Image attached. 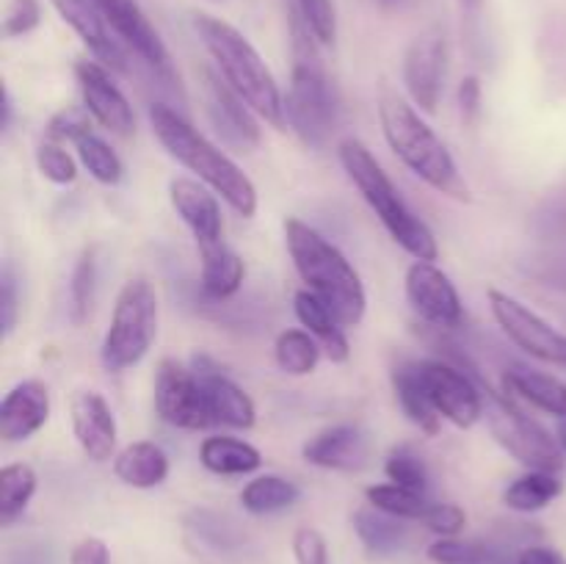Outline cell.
<instances>
[{
  "mask_svg": "<svg viewBox=\"0 0 566 564\" xmlns=\"http://www.w3.org/2000/svg\"><path fill=\"white\" fill-rule=\"evenodd\" d=\"M293 310H296L298 324L321 343V352H324L332 363H346V359L352 357L346 326L337 321V315L332 313L313 291L302 288V291L293 296Z\"/></svg>",
  "mask_w": 566,
  "mask_h": 564,
  "instance_id": "obj_23",
  "label": "cell"
},
{
  "mask_svg": "<svg viewBox=\"0 0 566 564\" xmlns=\"http://www.w3.org/2000/svg\"><path fill=\"white\" fill-rule=\"evenodd\" d=\"M191 368L202 385L210 420L219 426H230V429H252L258 420V407H254L252 396L235 379H230L224 368L208 354H193Z\"/></svg>",
  "mask_w": 566,
  "mask_h": 564,
  "instance_id": "obj_16",
  "label": "cell"
},
{
  "mask_svg": "<svg viewBox=\"0 0 566 564\" xmlns=\"http://www.w3.org/2000/svg\"><path fill=\"white\" fill-rule=\"evenodd\" d=\"M169 202L182 224L191 230L197 247L224 241V219H221V205L213 188L191 177H175L169 182Z\"/></svg>",
  "mask_w": 566,
  "mask_h": 564,
  "instance_id": "obj_19",
  "label": "cell"
},
{
  "mask_svg": "<svg viewBox=\"0 0 566 564\" xmlns=\"http://www.w3.org/2000/svg\"><path fill=\"white\" fill-rule=\"evenodd\" d=\"M448 42L442 28H426L420 36L412 39L403 55V86L415 108L434 114L440 105L442 77H446Z\"/></svg>",
  "mask_w": 566,
  "mask_h": 564,
  "instance_id": "obj_14",
  "label": "cell"
},
{
  "mask_svg": "<svg viewBox=\"0 0 566 564\" xmlns=\"http://www.w3.org/2000/svg\"><path fill=\"white\" fill-rule=\"evenodd\" d=\"M481 103H484V88L475 75H468L459 83V111H462V119L468 125H475V119L481 116Z\"/></svg>",
  "mask_w": 566,
  "mask_h": 564,
  "instance_id": "obj_45",
  "label": "cell"
},
{
  "mask_svg": "<svg viewBox=\"0 0 566 564\" xmlns=\"http://www.w3.org/2000/svg\"><path fill=\"white\" fill-rule=\"evenodd\" d=\"M42 20V9H39V0H9V9L3 17V33L9 39L25 36Z\"/></svg>",
  "mask_w": 566,
  "mask_h": 564,
  "instance_id": "obj_42",
  "label": "cell"
},
{
  "mask_svg": "<svg viewBox=\"0 0 566 564\" xmlns=\"http://www.w3.org/2000/svg\"><path fill=\"white\" fill-rule=\"evenodd\" d=\"M70 564H111V551L99 536H86L70 553Z\"/></svg>",
  "mask_w": 566,
  "mask_h": 564,
  "instance_id": "obj_46",
  "label": "cell"
},
{
  "mask_svg": "<svg viewBox=\"0 0 566 564\" xmlns=\"http://www.w3.org/2000/svg\"><path fill=\"white\" fill-rule=\"evenodd\" d=\"M365 498H368L370 506L381 509V512L392 514V518L401 520H423L426 512H429V498L426 492L409 490V487L401 484H374L365 490Z\"/></svg>",
  "mask_w": 566,
  "mask_h": 564,
  "instance_id": "obj_34",
  "label": "cell"
},
{
  "mask_svg": "<svg viewBox=\"0 0 566 564\" xmlns=\"http://www.w3.org/2000/svg\"><path fill=\"white\" fill-rule=\"evenodd\" d=\"M503 390H506V396L520 398L539 412L553 415L558 420L566 418V382L558 376L514 365L503 374Z\"/></svg>",
  "mask_w": 566,
  "mask_h": 564,
  "instance_id": "obj_22",
  "label": "cell"
},
{
  "mask_svg": "<svg viewBox=\"0 0 566 564\" xmlns=\"http://www.w3.org/2000/svg\"><path fill=\"white\" fill-rule=\"evenodd\" d=\"M298 498H302V490H298L296 481L276 473H263L254 476V479L243 487L241 506L247 509L249 514L263 518V514L285 512V509H291Z\"/></svg>",
  "mask_w": 566,
  "mask_h": 564,
  "instance_id": "obj_30",
  "label": "cell"
},
{
  "mask_svg": "<svg viewBox=\"0 0 566 564\" xmlns=\"http://www.w3.org/2000/svg\"><path fill=\"white\" fill-rule=\"evenodd\" d=\"M36 470L28 462H11L0 470V523L11 525L36 495Z\"/></svg>",
  "mask_w": 566,
  "mask_h": 564,
  "instance_id": "obj_31",
  "label": "cell"
},
{
  "mask_svg": "<svg viewBox=\"0 0 566 564\" xmlns=\"http://www.w3.org/2000/svg\"><path fill=\"white\" fill-rule=\"evenodd\" d=\"M337 158H340V166L346 169L348 180L357 186L365 202L370 205V210L379 216V221L390 232L392 241L403 252L412 254L415 260H429V263H434L440 258L434 232L409 208L407 199L396 188V182L381 169L376 155L359 138H343L340 147H337Z\"/></svg>",
  "mask_w": 566,
  "mask_h": 564,
  "instance_id": "obj_5",
  "label": "cell"
},
{
  "mask_svg": "<svg viewBox=\"0 0 566 564\" xmlns=\"http://www.w3.org/2000/svg\"><path fill=\"white\" fill-rule=\"evenodd\" d=\"M486 302H490L492 318L497 321L503 335L514 346L523 348L534 359H542V363L566 368V335L562 330H556L536 310H531L528 304H523L517 296L501 291V288H490Z\"/></svg>",
  "mask_w": 566,
  "mask_h": 564,
  "instance_id": "obj_9",
  "label": "cell"
},
{
  "mask_svg": "<svg viewBox=\"0 0 566 564\" xmlns=\"http://www.w3.org/2000/svg\"><path fill=\"white\" fill-rule=\"evenodd\" d=\"M149 127L160 147L171 155L180 166L199 177L208 188H213L238 216L252 219L258 213V186L252 177L205 133H199L182 114L171 105L153 103L147 111Z\"/></svg>",
  "mask_w": 566,
  "mask_h": 564,
  "instance_id": "obj_1",
  "label": "cell"
},
{
  "mask_svg": "<svg viewBox=\"0 0 566 564\" xmlns=\"http://www.w3.org/2000/svg\"><path fill=\"white\" fill-rule=\"evenodd\" d=\"M520 564H566V562L562 553L553 551V547L534 545V547H525V551L520 553Z\"/></svg>",
  "mask_w": 566,
  "mask_h": 564,
  "instance_id": "obj_47",
  "label": "cell"
},
{
  "mask_svg": "<svg viewBox=\"0 0 566 564\" xmlns=\"http://www.w3.org/2000/svg\"><path fill=\"white\" fill-rule=\"evenodd\" d=\"M556 440H558V446H562V451H564V457H566V418L558 420V426H556Z\"/></svg>",
  "mask_w": 566,
  "mask_h": 564,
  "instance_id": "obj_49",
  "label": "cell"
},
{
  "mask_svg": "<svg viewBox=\"0 0 566 564\" xmlns=\"http://www.w3.org/2000/svg\"><path fill=\"white\" fill-rule=\"evenodd\" d=\"M321 343L307 330H285L274 341V359L282 374L307 376L318 368Z\"/></svg>",
  "mask_w": 566,
  "mask_h": 564,
  "instance_id": "obj_32",
  "label": "cell"
},
{
  "mask_svg": "<svg viewBox=\"0 0 566 564\" xmlns=\"http://www.w3.org/2000/svg\"><path fill=\"white\" fill-rule=\"evenodd\" d=\"M464 11H470V14H475V11L481 9V0H462Z\"/></svg>",
  "mask_w": 566,
  "mask_h": 564,
  "instance_id": "obj_50",
  "label": "cell"
},
{
  "mask_svg": "<svg viewBox=\"0 0 566 564\" xmlns=\"http://www.w3.org/2000/svg\"><path fill=\"white\" fill-rule=\"evenodd\" d=\"M302 457L307 464L340 473L365 470L374 459V437L357 424H335L315 431L302 446Z\"/></svg>",
  "mask_w": 566,
  "mask_h": 564,
  "instance_id": "obj_17",
  "label": "cell"
},
{
  "mask_svg": "<svg viewBox=\"0 0 566 564\" xmlns=\"http://www.w3.org/2000/svg\"><path fill=\"white\" fill-rule=\"evenodd\" d=\"M77 158H81L83 169L94 177L103 186H119L122 177H125V164L116 155V149L111 147L105 138H99L97 133H86L75 142Z\"/></svg>",
  "mask_w": 566,
  "mask_h": 564,
  "instance_id": "obj_33",
  "label": "cell"
},
{
  "mask_svg": "<svg viewBox=\"0 0 566 564\" xmlns=\"http://www.w3.org/2000/svg\"><path fill=\"white\" fill-rule=\"evenodd\" d=\"M385 473L392 484L409 487V490L418 492L429 490V468H426V459L412 446L390 448L385 459Z\"/></svg>",
  "mask_w": 566,
  "mask_h": 564,
  "instance_id": "obj_36",
  "label": "cell"
},
{
  "mask_svg": "<svg viewBox=\"0 0 566 564\" xmlns=\"http://www.w3.org/2000/svg\"><path fill=\"white\" fill-rule=\"evenodd\" d=\"M407 302L418 318L437 330H459L464 324V304L451 276L429 260H415L407 269Z\"/></svg>",
  "mask_w": 566,
  "mask_h": 564,
  "instance_id": "obj_13",
  "label": "cell"
},
{
  "mask_svg": "<svg viewBox=\"0 0 566 564\" xmlns=\"http://www.w3.org/2000/svg\"><path fill=\"white\" fill-rule=\"evenodd\" d=\"M199 260H202V291L213 299H230L241 291L243 276H247V265H243L241 254L232 252L224 241L208 243V247H197Z\"/></svg>",
  "mask_w": 566,
  "mask_h": 564,
  "instance_id": "obj_26",
  "label": "cell"
},
{
  "mask_svg": "<svg viewBox=\"0 0 566 564\" xmlns=\"http://www.w3.org/2000/svg\"><path fill=\"white\" fill-rule=\"evenodd\" d=\"M407 520L392 518V514L381 512L376 506H363L354 512V531H357L359 542L365 545V551L374 553V556H392V553L401 551L407 545Z\"/></svg>",
  "mask_w": 566,
  "mask_h": 564,
  "instance_id": "obj_28",
  "label": "cell"
},
{
  "mask_svg": "<svg viewBox=\"0 0 566 564\" xmlns=\"http://www.w3.org/2000/svg\"><path fill=\"white\" fill-rule=\"evenodd\" d=\"M420 379L431 404L457 429H470L484 418V382L446 359H418Z\"/></svg>",
  "mask_w": 566,
  "mask_h": 564,
  "instance_id": "obj_10",
  "label": "cell"
},
{
  "mask_svg": "<svg viewBox=\"0 0 566 564\" xmlns=\"http://www.w3.org/2000/svg\"><path fill=\"white\" fill-rule=\"evenodd\" d=\"M298 14L313 31L315 42L332 44L337 36V17L332 0H298Z\"/></svg>",
  "mask_w": 566,
  "mask_h": 564,
  "instance_id": "obj_39",
  "label": "cell"
},
{
  "mask_svg": "<svg viewBox=\"0 0 566 564\" xmlns=\"http://www.w3.org/2000/svg\"><path fill=\"white\" fill-rule=\"evenodd\" d=\"M202 103L216 136L235 153H252L260 147V122L258 114L243 103L241 94L230 86L221 75L202 72Z\"/></svg>",
  "mask_w": 566,
  "mask_h": 564,
  "instance_id": "obj_12",
  "label": "cell"
},
{
  "mask_svg": "<svg viewBox=\"0 0 566 564\" xmlns=\"http://www.w3.org/2000/svg\"><path fill=\"white\" fill-rule=\"evenodd\" d=\"M564 492V481L551 470H525L503 490V503L514 512H542Z\"/></svg>",
  "mask_w": 566,
  "mask_h": 564,
  "instance_id": "obj_29",
  "label": "cell"
},
{
  "mask_svg": "<svg viewBox=\"0 0 566 564\" xmlns=\"http://www.w3.org/2000/svg\"><path fill=\"white\" fill-rule=\"evenodd\" d=\"M293 558L296 564H329V547H326L324 534L318 529H302L293 534Z\"/></svg>",
  "mask_w": 566,
  "mask_h": 564,
  "instance_id": "obj_43",
  "label": "cell"
},
{
  "mask_svg": "<svg viewBox=\"0 0 566 564\" xmlns=\"http://www.w3.org/2000/svg\"><path fill=\"white\" fill-rule=\"evenodd\" d=\"M72 435L92 462L116 457V418L97 390L75 393L70 404Z\"/></svg>",
  "mask_w": 566,
  "mask_h": 564,
  "instance_id": "obj_20",
  "label": "cell"
},
{
  "mask_svg": "<svg viewBox=\"0 0 566 564\" xmlns=\"http://www.w3.org/2000/svg\"><path fill=\"white\" fill-rule=\"evenodd\" d=\"M293 70L285 94L287 127L307 147H324L340 122V97L315 50L313 31L293 14Z\"/></svg>",
  "mask_w": 566,
  "mask_h": 564,
  "instance_id": "obj_6",
  "label": "cell"
},
{
  "mask_svg": "<svg viewBox=\"0 0 566 564\" xmlns=\"http://www.w3.org/2000/svg\"><path fill=\"white\" fill-rule=\"evenodd\" d=\"M381 3H396V0H381Z\"/></svg>",
  "mask_w": 566,
  "mask_h": 564,
  "instance_id": "obj_51",
  "label": "cell"
},
{
  "mask_svg": "<svg viewBox=\"0 0 566 564\" xmlns=\"http://www.w3.org/2000/svg\"><path fill=\"white\" fill-rule=\"evenodd\" d=\"M379 122L392 155L412 175H418L426 186L434 188L442 197L457 199V202H473V191L459 171L457 158L446 147V142L431 130L429 122L420 116L415 103L401 97L396 88L381 86Z\"/></svg>",
  "mask_w": 566,
  "mask_h": 564,
  "instance_id": "obj_2",
  "label": "cell"
},
{
  "mask_svg": "<svg viewBox=\"0 0 566 564\" xmlns=\"http://www.w3.org/2000/svg\"><path fill=\"white\" fill-rule=\"evenodd\" d=\"M429 558L434 564H492V551L481 542H464L457 536H440L429 545Z\"/></svg>",
  "mask_w": 566,
  "mask_h": 564,
  "instance_id": "obj_38",
  "label": "cell"
},
{
  "mask_svg": "<svg viewBox=\"0 0 566 564\" xmlns=\"http://www.w3.org/2000/svg\"><path fill=\"white\" fill-rule=\"evenodd\" d=\"M75 77L77 88H81L83 108L92 114L97 125H103L114 136H130L136 130V114H133L130 100L116 86L108 66L99 64V61L81 59L75 64Z\"/></svg>",
  "mask_w": 566,
  "mask_h": 564,
  "instance_id": "obj_15",
  "label": "cell"
},
{
  "mask_svg": "<svg viewBox=\"0 0 566 564\" xmlns=\"http://www.w3.org/2000/svg\"><path fill=\"white\" fill-rule=\"evenodd\" d=\"M423 523L437 536H459L464 531V525H468V512L462 506H457V503H431Z\"/></svg>",
  "mask_w": 566,
  "mask_h": 564,
  "instance_id": "obj_41",
  "label": "cell"
},
{
  "mask_svg": "<svg viewBox=\"0 0 566 564\" xmlns=\"http://www.w3.org/2000/svg\"><path fill=\"white\" fill-rule=\"evenodd\" d=\"M199 462L216 476H247L260 470L263 464V453L247 440H238V437L216 435L205 437L202 446H199Z\"/></svg>",
  "mask_w": 566,
  "mask_h": 564,
  "instance_id": "obj_27",
  "label": "cell"
},
{
  "mask_svg": "<svg viewBox=\"0 0 566 564\" xmlns=\"http://www.w3.org/2000/svg\"><path fill=\"white\" fill-rule=\"evenodd\" d=\"M36 169L44 180L55 182V186H72L77 180V164L61 142H50L44 138L36 147Z\"/></svg>",
  "mask_w": 566,
  "mask_h": 564,
  "instance_id": "obj_37",
  "label": "cell"
},
{
  "mask_svg": "<svg viewBox=\"0 0 566 564\" xmlns=\"http://www.w3.org/2000/svg\"><path fill=\"white\" fill-rule=\"evenodd\" d=\"M50 420V390L39 379H22L0 404V437L3 442H22L44 429Z\"/></svg>",
  "mask_w": 566,
  "mask_h": 564,
  "instance_id": "obj_21",
  "label": "cell"
},
{
  "mask_svg": "<svg viewBox=\"0 0 566 564\" xmlns=\"http://www.w3.org/2000/svg\"><path fill=\"white\" fill-rule=\"evenodd\" d=\"M282 230H285L287 254L307 291H313L346 330L363 324L368 293H365L363 276L348 263L346 254L296 216H287Z\"/></svg>",
  "mask_w": 566,
  "mask_h": 564,
  "instance_id": "obj_3",
  "label": "cell"
},
{
  "mask_svg": "<svg viewBox=\"0 0 566 564\" xmlns=\"http://www.w3.org/2000/svg\"><path fill=\"white\" fill-rule=\"evenodd\" d=\"M160 304L158 293L144 276H133L122 285L114 302L108 332L99 346V363L108 374H122L147 357L158 337Z\"/></svg>",
  "mask_w": 566,
  "mask_h": 564,
  "instance_id": "obj_7",
  "label": "cell"
},
{
  "mask_svg": "<svg viewBox=\"0 0 566 564\" xmlns=\"http://www.w3.org/2000/svg\"><path fill=\"white\" fill-rule=\"evenodd\" d=\"M114 473L122 484L133 490H153L169 479V457L160 446L149 440H138L116 451Z\"/></svg>",
  "mask_w": 566,
  "mask_h": 564,
  "instance_id": "obj_24",
  "label": "cell"
},
{
  "mask_svg": "<svg viewBox=\"0 0 566 564\" xmlns=\"http://www.w3.org/2000/svg\"><path fill=\"white\" fill-rule=\"evenodd\" d=\"M92 133V114L83 105H70L53 114L48 122V138L50 142H77L81 136Z\"/></svg>",
  "mask_w": 566,
  "mask_h": 564,
  "instance_id": "obj_40",
  "label": "cell"
},
{
  "mask_svg": "<svg viewBox=\"0 0 566 564\" xmlns=\"http://www.w3.org/2000/svg\"><path fill=\"white\" fill-rule=\"evenodd\" d=\"M484 418L490 424L492 437L517 459L528 470H551V473H562L564 468V451L558 446L556 437L536 424L534 418L514 407L512 398L501 396V393L484 387Z\"/></svg>",
  "mask_w": 566,
  "mask_h": 564,
  "instance_id": "obj_8",
  "label": "cell"
},
{
  "mask_svg": "<svg viewBox=\"0 0 566 564\" xmlns=\"http://www.w3.org/2000/svg\"><path fill=\"white\" fill-rule=\"evenodd\" d=\"M193 31L219 66V75L241 94L243 103L271 127L285 130V94L276 86L258 48L235 25L213 14H193Z\"/></svg>",
  "mask_w": 566,
  "mask_h": 564,
  "instance_id": "obj_4",
  "label": "cell"
},
{
  "mask_svg": "<svg viewBox=\"0 0 566 564\" xmlns=\"http://www.w3.org/2000/svg\"><path fill=\"white\" fill-rule=\"evenodd\" d=\"M53 9L59 11L61 20L77 33L88 53L99 61V64L111 66V70H127V53L122 48L119 39H114V28L105 20L99 6L94 0H50Z\"/></svg>",
  "mask_w": 566,
  "mask_h": 564,
  "instance_id": "obj_18",
  "label": "cell"
},
{
  "mask_svg": "<svg viewBox=\"0 0 566 564\" xmlns=\"http://www.w3.org/2000/svg\"><path fill=\"white\" fill-rule=\"evenodd\" d=\"M11 114H14V103H11L9 88H3V122H0V125H3V130H9L11 127Z\"/></svg>",
  "mask_w": 566,
  "mask_h": 564,
  "instance_id": "obj_48",
  "label": "cell"
},
{
  "mask_svg": "<svg viewBox=\"0 0 566 564\" xmlns=\"http://www.w3.org/2000/svg\"><path fill=\"white\" fill-rule=\"evenodd\" d=\"M153 401L155 412L164 424L175 426V429L199 431L213 426L208 407H205L202 385H199L197 374L188 365L177 363V359L166 357L158 363L153 385Z\"/></svg>",
  "mask_w": 566,
  "mask_h": 564,
  "instance_id": "obj_11",
  "label": "cell"
},
{
  "mask_svg": "<svg viewBox=\"0 0 566 564\" xmlns=\"http://www.w3.org/2000/svg\"><path fill=\"white\" fill-rule=\"evenodd\" d=\"M94 288H97V260L94 249H83L70 280V321L75 326L88 321L94 307Z\"/></svg>",
  "mask_w": 566,
  "mask_h": 564,
  "instance_id": "obj_35",
  "label": "cell"
},
{
  "mask_svg": "<svg viewBox=\"0 0 566 564\" xmlns=\"http://www.w3.org/2000/svg\"><path fill=\"white\" fill-rule=\"evenodd\" d=\"M17 315H20L17 276L11 265H3V274H0V326H3V337H9L14 332Z\"/></svg>",
  "mask_w": 566,
  "mask_h": 564,
  "instance_id": "obj_44",
  "label": "cell"
},
{
  "mask_svg": "<svg viewBox=\"0 0 566 564\" xmlns=\"http://www.w3.org/2000/svg\"><path fill=\"white\" fill-rule=\"evenodd\" d=\"M392 390H396V401L401 412L412 426H418L423 435L434 437L440 431V412L431 404L429 393H426L423 379H420L418 363H401L392 368Z\"/></svg>",
  "mask_w": 566,
  "mask_h": 564,
  "instance_id": "obj_25",
  "label": "cell"
}]
</instances>
